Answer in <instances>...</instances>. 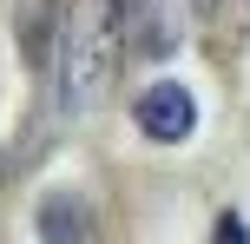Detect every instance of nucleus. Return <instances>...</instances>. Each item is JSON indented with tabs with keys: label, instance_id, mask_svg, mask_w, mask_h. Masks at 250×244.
I'll return each mask as SVG.
<instances>
[{
	"label": "nucleus",
	"instance_id": "1",
	"mask_svg": "<svg viewBox=\"0 0 250 244\" xmlns=\"http://www.w3.org/2000/svg\"><path fill=\"white\" fill-rule=\"evenodd\" d=\"M119 26H125V7L119 0H86L73 13V26L60 33V53H66V106L86 112L119 73Z\"/></svg>",
	"mask_w": 250,
	"mask_h": 244
},
{
	"label": "nucleus",
	"instance_id": "2",
	"mask_svg": "<svg viewBox=\"0 0 250 244\" xmlns=\"http://www.w3.org/2000/svg\"><path fill=\"white\" fill-rule=\"evenodd\" d=\"M132 126L145 132V139H158V145H185L191 132H198V106H191V92L178 86V79H151L132 99Z\"/></svg>",
	"mask_w": 250,
	"mask_h": 244
},
{
	"label": "nucleus",
	"instance_id": "3",
	"mask_svg": "<svg viewBox=\"0 0 250 244\" xmlns=\"http://www.w3.org/2000/svg\"><path fill=\"white\" fill-rule=\"evenodd\" d=\"M33 224H40V244H86L92 238V211H86L79 192H46Z\"/></svg>",
	"mask_w": 250,
	"mask_h": 244
},
{
	"label": "nucleus",
	"instance_id": "4",
	"mask_svg": "<svg viewBox=\"0 0 250 244\" xmlns=\"http://www.w3.org/2000/svg\"><path fill=\"white\" fill-rule=\"evenodd\" d=\"M60 53V0H20V60L46 73Z\"/></svg>",
	"mask_w": 250,
	"mask_h": 244
},
{
	"label": "nucleus",
	"instance_id": "5",
	"mask_svg": "<svg viewBox=\"0 0 250 244\" xmlns=\"http://www.w3.org/2000/svg\"><path fill=\"white\" fill-rule=\"evenodd\" d=\"M217 244H244V218L224 211V218H217Z\"/></svg>",
	"mask_w": 250,
	"mask_h": 244
},
{
	"label": "nucleus",
	"instance_id": "6",
	"mask_svg": "<svg viewBox=\"0 0 250 244\" xmlns=\"http://www.w3.org/2000/svg\"><path fill=\"white\" fill-rule=\"evenodd\" d=\"M119 7H125V0H119Z\"/></svg>",
	"mask_w": 250,
	"mask_h": 244
}]
</instances>
